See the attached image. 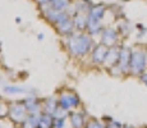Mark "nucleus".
Returning a JSON list of instances; mask_svg holds the SVG:
<instances>
[{
  "mask_svg": "<svg viewBox=\"0 0 147 128\" xmlns=\"http://www.w3.org/2000/svg\"><path fill=\"white\" fill-rule=\"evenodd\" d=\"M90 45V40L86 37V36H74L68 41V46H69V50L72 51L76 55H82L84 54L87 50H88Z\"/></svg>",
  "mask_w": 147,
  "mask_h": 128,
  "instance_id": "f257e3e1",
  "label": "nucleus"
},
{
  "mask_svg": "<svg viewBox=\"0 0 147 128\" xmlns=\"http://www.w3.org/2000/svg\"><path fill=\"white\" fill-rule=\"evenodd\" d=\"M40 124L42 127H51L53 126V118L47 114L42 115V116H40Z\"/></svg>",
  "mask_w": 147,
  "mask_h": 128,
  "instance_id": "423d86ee",
  "label": "nucleus"
},
{
  "mask_svg": "<svg viewBox=\"0 0 147 128\" xmlns=\"http://www.w3.org/2000/svg\"><path fill=\"white\" fill-rule=\"evenodd\" d=\"M82 122H83L82 115H80V114L72 115V126L74 128H81L82 127Z\"/></svg>",
  "mask_w": 147,
  "mask_h": 128,
  "instance_id": "0eeeda50",
  "label": "nucleus"
},
{
  "mask_svg": "<svg viewBox=\"0 0 147 128\" xmlns=\"http://www.w3.org/2000/svg\"><path fill=\"white\" fill-rule=\"evenodd\" d=\"M50 4H51V7L54 9L60 12V10H63L64 8H67L68 0H50Z\"/></svg>",
  "mask_w": 147,
  "mask_h": 128,
  "instance_id": "39448f33",
  "label": "nucleus"
},
{
  "mask_svg": "<svg viewBox=\"0 0 147 128\" xmlns=\"http://www.w3.org/2000/svg\"><path fill=\"white\" fill-rule=\"evenodd\" d=\"M37 1H38V3H40V4H42V5H45V4H46V3H49V1H50V0H37Z\"/></svg>",
  "mask_w": 147,
  "mask_h": 128,
  "instance_id": "9d476101",
  "label": "nucleus"
},
{
  "mask_svg": "<svg viewBox=\"0 0 147 128\" xmlns=\"http://www.w3.org/2000/svg\"><path fill=\"white\" fill-rule=\"evenodd\" d=\"M78 104V99L77 96L70 95V93H64L61 95L60 100H59V105H60L63 109H69L72 106H76Z\"/></svg>",
  "mask_w": 147,
  "mask_h": 128,
  "instance_id": "f03ea898",
  "label": "nucleus"
},
{
  "mask_svg": "<svg viewBox=\"0 0 147 128\" xmlns=\"http://www.w3.org/2000/svg\"><path fill=\"white\" fill-rule=\"evenodd\" d=\"M40 118H33V116H30V118L26 119L24 122V128H40Z\"/></svg>",
  "mask_w": 147,
  "mask_h": 128,
  "instance_id": "20e7f679",
  "label": "nucleus"
},
{
  "mask_svg": "<svg viewBox=\"0 0 147 128\" xmlns=\"http://www.w3.org/2000/svg\"><path fill=\"white\" fill-rule=\"evenodd\" d=\"M10 116L14 121H23L24 119V108L22 106H14L10 109Z\"/></svg>",
  "mask_w": 147,
  "mask_h": 128,
  "instance_id": "7ed1b4c3",
  "label": "nucleus"
},
{
  "mask_svg": "<svg viewBox=\"0 0 147 128\" xmlns=\"http://www.w3.org/2000/svg\"><path fill=\"white\" fill-rule=\"evenodd\" d=\"M5 92H9V93H17V92H23V90L17 89V87H7V89H5Z\"/></svg>",
  "mask_w": 147,
  "mask_h": 128,
  "instance_id": "6e6552de",
  "label": "nucleus"
},
{
  "mask_svg": "<svg viewBox=\"0 0 147 128\" xmlns=\"http://www.w3.org/2000/svg\"><path fill=\"white\" fill-rule=\"evenodd\" d=\"M63 126H64L63 119H60V121H56V124H55V127H56V128H61Z\"/></svg>",
  "mask_w": 147,
  "mask_h": 128,
  "instance_id": "1a4fd4ad",
  "label": "nucleus"
}]
</instances>
